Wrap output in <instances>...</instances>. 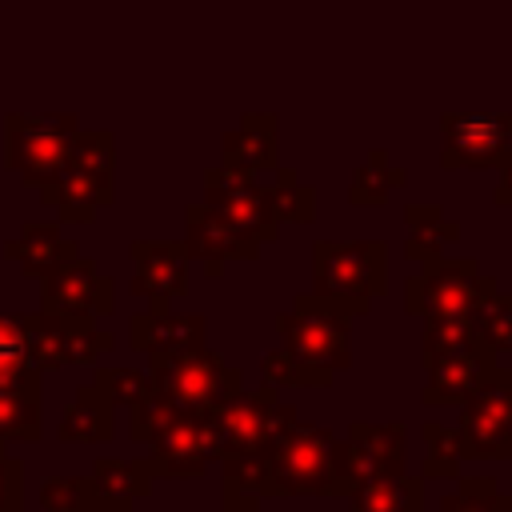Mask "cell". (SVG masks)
Returning <instances> with one entry per match:
<instances>
[{
    "instance_id": "36",
    "label": "cell",
    "mask_w": 512,
    "mask_h": 512,
    "mask_svg": "<svg viewBox=\"0 0 512 512\" xmlns=\"http://www.w3.org/2000/svg\"><path fill=\"white\" fill-rule=\"evenodd\" d=\"M68 164L88 168V172H108V176H116V140H112V132H84V128H80V132L72 136Z\"/></svg>"
},
{
    "instance_id": "11",
    "label": "cell",
    "mask_w": 512,
    "mask_h": 512,
    "mask_svg": "<svg viewBox=\"0 0 512 512\" xmlns=\"http://www.w3.org/2000/svg\"><path fill=\"white\" fill-rule=\"evenodd\" d=\"M112 308H116V284L88 256H72L68 264H60L40 280V312L48 316L100 320V316H112Z\"/></svg>"
},
{
    "instance_id": "2",
    "label": "cell",
    "mask_w": 512,
    "mask_h": 512,
    "mask_svg": "<svg viewBox=\"0 0 512 512\" xmlns=\"http://www.w3.org/2000/svg\"><path fill=\"white\" fill-rule=\"evenodd\" d=\"M332 444H336V432L328 424L296 420L276 444L264 448L260 500L268 496H348L352 488L336 472Z\"/></svg>"
},
{
    "instance_id": "17",
    "label": "cell",
    "mask_w": 512,
    "mask_h": 512,
    "mask_svg": "<svg viewBox=\"0 0 512 512\" xmlns=\"http://www.w3.org/2000/svg\"><path fill=\"white\" fill-rule=\"evenodd\" d=\"M128 344L144 356H176L208 344V324L196 312H136L128 320Z\"/></svg>"
},
{
    "instance_id": "20",
    "label": "cell",
    "mask_w": 512,
    "mask_h": 512,
    "mask_svg": "<svg viewBox=\"0 0 512 512\" xmlns=\"http://www.w3.org/2000/svg\"><path fill=\"white\" fill-rule=\"evenodd\" d=\"M4 256L12 264H20L24 276L32 280H44L48 272H56L60 264H68L72 256H80V248L72 240L60 236V224H40V220H28L20 228L16 240L4 244Z\"/></svg>"
},
{
    "instance_id": "8",
    "label": "cell",
    "mask_w": 512,
    "mask_h": 512,
    "mask_svg": "<svg viewBox=\"0 0 512 512\" xmlns=\"http://www.w3.org/2000/svg\"><path fill=\"white\" fill-rule=\"evenodd\" d=\"M404 456H408V424L404 420H388V424L356 420V424H348V436L332 444L336 472L348 488L404 472Z\"/></svg>"
},
{
    "instance_id": "34",
    "label": "cell",
    "mask_w": 512,
    "mask_h": 512,
    "mask_svg": "<svg viewBox=\"0 0 512 512\" xmlns=\"http://www.w3.org/2000/svg\"><path fill=\"white\" fill-rule=\"evenodd\" d=\"M92 388H96L112 408H132L140 396H148L152 380H148V372H140V368H96Z\"/></svg>"
},
{
    "instance_id": "28",
    "label": "cell",
    "mask_w": 512,
    "mask_h": 512,
    "mask_svg": "<svg viewBox=\"0 0 512 512\" xmlns=\"http://www.w3.org/2000/svg\"><path fill=\"white\" fill-rule=\"evenodd\" d=\"M276 172V184H264L268 192V204H272V216L280 224H312L316 216V192L308 184H300L296 168H272Z\"/></svg>"
},
{
    "instance_id": "40",
    "label": "cell",
    "mask_w": 512,
    "mask_h": 512,
    "mask_svg": "<svg viewBox=\"0 0 512 512\" xmlns=\"http://www.w3.org/2000/svg\"><path fill=\"white\" fill-rule=\"evenodd\" d=\"M80 512H132V500H108V496H96L88 508Z\"/></svg>"
},
{
    "instance_id": "29",
    "label": "cell",
    "mask_w": 512,
    "mask_h": 512,
    "mask_svg": "<svg viewBox=\"0 0 512 512\" xmlns=\"http://www.w3.org/2000/svg\"><path fill=\"white\" fill-rule=\"evenodd\" d=\"M116 336L108 328H96V320L76 316L64 320L60 316V352H64V368L68 364H96L104 352H112Z\"/></svg>"
},
{
    "instance_id": "23",
    "label": "cell",
    "mask_w": 512,
    "mask_h": 512,
    "mask_svg": "<svg viewBox=\"0 0 512 512\" xmlns=\"http://www.w3.org/2000/svg\"><path fill=\"white\" fill-rule=\"evenodd\" d=\"M348 512H424V476H380L348 492Z\"/></svg>"
},
{
    "instance_id": "41",
    "label": "cell",
    "mask_w": 512,
    "mask_h": 512,
    "mask_svg": "<svg viewBox=\"0 0 512 512\" xmlns=\"http://www.w3.org/2000/svg\"><path fill=\"white\" fill-rule=\"evenodd\" d=\"M256 512H260V508H256Z\"/></svg>"
},
{
    "instance_id": "3",
    "label": "cell",
    "mask_w": 512,
    "mask_h": 512,
    "mask_svg": "<svg viewBox=\"0 0 512 512\" xmlns=\"http://www.w3.org/2000/svg\"><path fill=\"white\" fill-rule=\"evenodd\" d=\"M348 328H352V320L340 316L336 308H328L324 300H316L312 292H300L292 300V312L276 316L284 356L292 364H300L316 380V388H328L336 380V372L352 368Z\"/></svg>"
},
{
    "instance_id": "24",
    "label": "cell",
    "mask_w": 512,
    "mask_h": 512,
    "mask_svg": "<svg viewBox=\"0 0 512 512\" xmlns=\"http://www.w3.org/2000/svg\"><path fill=\"white\" fill-rule=\"evenodd\" d=\"M152 480H156V472H152L148 456H132V460L100 456L92 464V488H96V496H108V500H140L152 492Z\"/></svg>"
},
{
    "instance_id": "21",
    "label": "cell",
    "mask_w": 512,
    "mask_h": 512,
    "mask_svg": "<svg viewBox=\"0 0 512 512\" xmlns=\"http://www.w3.org/2000/svg\"><path fill=\"white\" fill-rule=\"evenodd\" d=\"M404 224H408L404 256L412 264H428L444 256L448 244H460V224L448 220L440 204H404Z\"/></svg>"
},
{
    "instance_id": "39",
    "label": "cell",
    "mask_w": 512,
    "mask_h": 512,
    "mask_svg": "<svg viewBox=\"0 0 512 512\" xmlns=\"http://www.w3.org/2000/svg\"><path fill=\"white\" fill-rule=\"evenodd\" d=\"M500 180H496V192H492V200L500 204V208H512V148L500 156Z\"/></svg>"
},
{
    "instance_id": "6",
    "label": "cell",
    "mask_w": 512,
    "mask_h": 512,
    "mask_svg": "<svg viewBox=\"0 0 512 512\" xmlns=\"http://www.w3.org/2000/svg\"><path fill=\"white\" fill-rule=\"evenodd\" d=\"M76 132H80V120L72 112H60V116L8 112V120H4V164L28 188H44L68 168V152H72Z\"/></svg>"
},
{
    "instance_id": "30",
    "label": "cell",
    "mask_w": 512,
    "mask_h": 512,
    "mask_svg": "<svg viewBox=\"0 0 512 512\" xmlns=\"http://www.w3.org/2000/svg\"><path fill=\"white\" fill-rule=\"evenodd\" d=\"M420 436H424V464H420V476L424 480H456L460 476V444H456V428L448 424H436V420H424L420 424Z\"/></svg>"
},
{
    "instance_id": "26",
    "label": "cell",
    "mask_w": 512,
    "mask_h": 512,
    "mask_svg": "<svg viewBox=\"0 0 512 512\" xmlns=\"http://www.w3.org/2000/svg\"><path fill=\"white\" fill-rule=\"evenodd\" d=\"M44 436L40 392H0V448L36 444Z\"/></svg>"
},
{
    "instance_id": "10",
    "label": "cell",
    "mask_w": 512,
    "mask_h": 512,
    "mask_svg": "<svg viewBox=\"0 0 512 512\" xmlns=\"http://www.w3.org/2000/svg\"><path fill=\"white\" fill-rule=\"evenodd\" d=\"M204 204L212 212H220L228 224H236L244 236H252L256 244H272L280 236V220L272 216L268 192L264 184H256L252 172H236V168H208L204 172Z\"/></svg>"
},
{
    "instance_id": "18",
    "label": "cell",
    "mask_w": 512,
    "mask_h": 512,
    "mask_svg": "<svg viewBox=\"0 0 512 512\" xmlns=\"http://www.w3.org/2000/svg\"><path fill=\"white\" fill-rule=\"evenodd\" d=\"M492 368H496V352L488 344H480V348H472L464 356H448V360L424 368L428 372V384L420 388V400L428 408H460L484 384V376Z\"/></svg>"
},
{
    "instance_id": "5",
    "label": "cell",
    "mask_w": 512,
    "mask_h": 512,
    "mask_svg": "<svg viewBox=\"0 0 512 512\" xmlns=\"http://www.w3.org/2000/svg\"><path fill=\"white\" fill-rule=\"evenodd\" d=\"M148 380L172 404L192 412H212L244 392V372L224 364L208 344L176 356H148Z\"/></svg>"
},
{
    "instance_id": "13",
    "label": "cell",
    "mask_w": 512,
    "mask_h": 512,
    "mask_svg": "<svg viewBox=\"0 0 512 512\" xmlns=\"http://www.w3.org/2000/svg\"><path fill=\"white\" fill-rule=\"evenodd\" d=\"M132 292L148 300V312H168L176 296L188 292V252L184 240H132Z\"/></svg>"
},
{
    "instance_id": "14",
    "label": "cell",
    "mask_w": 512,
    "mask_h": 512,
    "mask_svg": "<svg viewBox=\"0 0 512 512\" xmlns=\"http://www.w3.org/2000/svg\"><path fill=\"white\" fill-rule=\"evenodd\" d=\"M260 248L264 244H256L252 236H244L236 224H228L204 200L184 208V252H188V260L196 256L212 280L224 272L228 260H256Z\"/></svg>"
},
{
    "instance_id": "7",
    "label": "cell",
    "mask_w": 512,
    "mask_h": 512,
    "mask_svg": "<svg viewBox=\"0 0 512 512\" xmlns=\"http://www.w3.org/2000/svg\"><path fill=\"white\" fill-rule=\"evenodd\" d=\"M460 460H512V368H492L460 404Z\"/></svg>"
},
{
    "instance_id": "37",
    "label": "cell",
    "mask_w": 512,
    "mask_h": 512,
    "mask_svg": "<svg viewBox=\"0 0 512 512\" xmlns=\"http://www.w3.org/2000/svg\"><path fill=\"white\" fill-rule=\"evenodd\" d=\"M260 376H264V384H272V388H316V380H312L300 364H292V360L284 356V348H276V352H268V356L260 360Z\"/></svg>"
},
{
    "instance_id": "16",
    "label": "cell",
    "mask_w": 512,
    "mask_h": 512,
    "mask_svg": "<svg viewBox=\"0 0 512 512\" xmlns=\"http://www.w3.org/2000/svg\"><path fill=\"white\" fill-rule=\"evenodd\" d=\"M40 200L48 208H56V216L64 224H88L100 208H108L116 200V176L68 164L52 184L40 188Z\"/></svg>"
},
{
    "instance_id": "35",
    "label": "cell",
    "mask_w": 512,
    "mask_h": 512,
    "mask_svg": "<svg viewBox=\"0 0 512 512\" xmlns=\"http://www.w3.org/2000/svg\"><path fill=\"white\" fill-rule=\"evenodd\" d=\"M40 512H80L96 500L92 476H48L40 484Z\"/></svg>"
},
{
    "instance_id": "19",
    "label": "cell",
    "mask_w": 512,
    "mask_h": 512,
    "mask_svg": "<svg viewBox=\"0 0 512 512\" xmlns=\"http://www.w3.org/2000/svg\"><path fill=\"white\" fill-rule=\"evenodd\" d=\"M220 164L236 172H272L276 168V116L248 112L232 132L220 140Z\"/></svg>"
},
{
    "instance_id": "15",
    "label": "cell",
    "mask_w": 512,
    "mask_h": 512,
    "mask_svg": "<svg viewBox=\"0 0 512 512\" xmlns=\"http://www.w3.org/2000/svg\"><path fill=\"white\" fill-rule=\"evenodd\" d=\"M280 400V388L260 384L256 392H240L232 400H224L220 408H212V436H216V460L220 456H236V452H256L268 448V416L272 404Z\"/></svg>"
},
{
    "instance_id": "31",
    "label": "cell",
    "mask_w": 512,
    "mask_h": 512,
    "mask_svg": "<svg viewBox=\"0 0 512 512\" xmlns=\"http://www.w3.org/2000/svg\"><path fill=\"white\" fill-rule=\"evenodd\" d=\"M460 488L440 500V512H512V496L500 492L496 476H456Z\"/></svg>"
},
{
    "instance_id": "4",
    "label": "cell",
    "mask_w": 512,
    "mask_h": 512,
    "mask_svg": "<svg viewBox=\"0 0 512 512\" xmlns=\"http://www.w3.org/2000/svg\"><path fill=\"white\" fill-rule=\"evenodd\" d=\"M496 276L468 256H436L404 280V312L416 320H472L476 304L496 292Z\"/></svg>"
},
{
    "instance_id": "12",
    "label": "cell",
    "mask_w": 512,
    "mask_h": 512,
    "mask_svg": "<svg viewBox=\"0 0 512 512\" xmlns=\"http://www.w3.org/2000/svg\"><path fill=\"white\" fill-rule=\"evenodd\" d=\"M148 464L156 476H176V480H196L216 464V436H212V412H192L184 408L152 444H148Z\"/></svg>"
},
{
    "instance_id": "1",
    "label": "cell",
    "mask_w": 512,
    "mask_h": 512,
    "mask_svg": "<svg viewBox=\"0 0 512 512\" xmlns=\"http://www.w3.org/2000/svg\"><path fill=\"white\" fill-rule=\"evenodd\" d=\"M388 292L384 240H316L312 244V296L340 316H364Z\"/></svg>"
},
{
    "instance_id": "27",
    "label": "cell",
    "mask_w": 512,
    "mask_h": 512,
    "mask_svg": "<svg viewBox=\"0 0 512 512\" xmlns=\"http://www.w3.org/2000/svg\"><path fill=\"white\" fill-rule=\"evenodd\" d=\"M484 340L476 336L472 320H424V340H420V364L432 368L448 356H464L480 348Z\"/></svg>"
},
{
    "instance_id": "9",
    "label": "cell",
    "mask_w": 512,
    "mask_h": 512,
    "mask_svg": "<svg viewBox=\"0 0 512 512\" xmlns=\"http://www.w3.org/2000/svg\"><path fill=\"white\" fill-rule=\"evenodd\" d=\"M512 148V112H444L440 164L444 168H496Z\"/></svg>"
},
{
    "instance_id": "25",
    "label": "cell",
    "mask_w": 512,
    "mask_h": 512,
    "mask_svg": "<svg viewBox=\"0 0 512 512\" xmlns=\"http://www.w3.org/2000/svg\"><path fill=\"white\" fill-rule=\"evenodd\" d=\"M404 184H408V172L396 168L384 148H372V152L364 156V164L356 168L352 184H348V204H356V208H376V204H384V200H388L396 188H404Z\"/></svg>"
},
{
    "instance_id": "22",
    "label": "cell",
    "mask_w": 512,
    "mask_h": 512,
    "mask_svg": "<svg viewBox=\"0 0 512 512\" xmlns=\"http://www.w3.org/2000/svg\"><path fill=\"white\" fill-rule=\"evenodd\" d=\"M112 412H116V408H112L92 384H84V388L72 396V404L64 408V416H60V424H56V436H60L64 444H108V440L116 436Z\"/></svg>"
},
{
    "instance_id": "38",
    "label": "cell",
    "mask_w": 512,
    "mask_h": 512,
    "mask_svg": "<svg viewBox=\"0 0 512 512\" xmlns=\"http://www.w3.org/2000/svg\"><path fill=\"white\" fill-rule=\"evenodd\" d=\"M0 512H24V464L0 448Z\"/></svg>"
},
{
    "instance_id": "33",
    "label": "cell",
    "mask_w": 512,
    "mask_h": 512,
    "mask_svg": "<svg viewBox=\"0 0 512 512\" xmlns=\"http://www.w3.org/2000/svg\"><path fill=\"white\" fill-rule=\"evenodd\" d=\"M132 420H128V432H132V440L136 444H152L184 408L180 404H172L164 392H156V388H148V396H140L132 408Z\"/></svg>"
},
{
    "instance_id": "32",
    "label": "cell",
    "mask_w": 512,
    "mask_h": 512,
    "mask_svg": "<svg viewBox=\"0 0 512 512\" xmlns=\"http://www.w3.org/2000/svg\"><path fill=\"white\" fill-rule=\"evenodd\" d=\"M472 324H476V336L492 348V352H512V296L504 288L488 292L476 312H472Z\"/></svg>"
}]
</instances>
